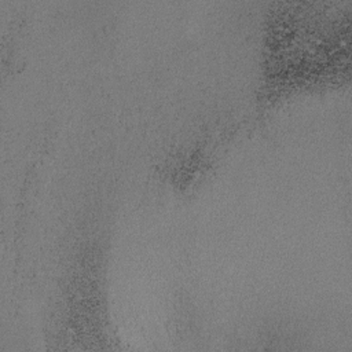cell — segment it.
Here are the masks:
<instances>
[{"instance_id": "obj_1", "label": "cell", "mask_w": 352, "mask_h": 352, "mask_svg": "<svg viewBox=\"0 0 352 352\" xmlns=\"http://www.w3.org/2000/svg\"><path fill=\"white\" fill-rule=\"evenodd\" d=\"M349 4L272 1L263 19L260 102L340 84L349 70Z\"/></svg>"}]
</instances>
